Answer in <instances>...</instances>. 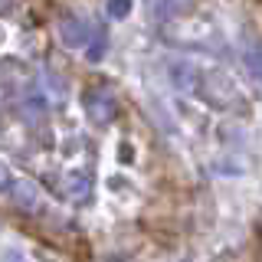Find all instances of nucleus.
<instances>
[{
    "instance_id": "obj_7",
    "label": "nucleus",
    "mask_w": 262,
    "mask_h": 262,
    "mask_svg": "<svg viewBox=\"0 0 262 262\" xmlns=\"http://www.w3.org/2000/svg\"><path fill=\"white\" fill-rule=\"evenodd\" d=\"M7 187H13V170L0 161V190H7Z\"/></svg>"
},
{
    "instance_id": "obj_6",
    "label": "nucleus",
    "mask_w": 262,
    "mask_h": 262,
    "mask_svg": "<svg viewBox=\"0 0 262 262\" xmlns=\"http://www.w3.org/2000/svg\"><path fill=\"white\" fill-rule=\"evenodd\" d=\"M249 69H252V76L262 82V49H252L249 53Z\"/></svg>"
},
{
    "instance_id": "obj_5",
    "label": "nucleus",
    "mask_w": 262,
    "mask_h": 262,
    "mask_svg": "<svg viewBox=\"0 0 262 262\" xmlns=\"http://www.w3.org/2000/svg\"><path fill=\"white\" fill-rule=\"evenodd\" d=\"M174 85L180 92H193L196 89V72L190 66H174Z\"/></svg>"
},
{
    "instance_id": "obj_1",
    "label": "nucleus",
    "mask_w": 262,
    "mask_h": 262,
    "mask_svg": "<svg viewBox=\"0 0 262 262\" xmlns=\"http://www.w3.org/2000/svg\"><path fill=\"white\" fill-rule=\"evenodd\" d=\"M82 108H85L89 121H95V125H112L115 121V95L108 89H89L85 98H82Z\"/></svg>"
},
{
    "instance_id": "obj_3",
    "label": "nucleus",
    "mask_w": 262,
    "mask_h": 262,
    "mask_svg": "<svg viewBox=\"0 0 262 262\" xmlns=\"http://www.w3.org/2000/svg\"><path fill=\"white\" fill-rule=\"evenodd\" d=\"M62 39L69 46H82V43H85V27H82L76 16H66V20H62Z\"/></svg>"
},
{
    "instance_id": "obj_2",
    "label": "nucleus",
    "mask_w": 262,
    "mask_h": 262,
    "mask_svg": "<svg viewBox=\"0 0 262 262\" xmlns=\"http://www.w3.org/2000/svg\"><path fill=\"white\" fill-rule=\"evenodd\" d=\"M16 207L20 210H36L39 207V190H36V184H30V180H23V184H16Z\"/></svg>"
},
{
    "instance_id": "obj_4",
    "label": "nucleus",
    "mask_w": 262,
    "mask_h": 262,
    "mask_svg": "<svg viewBox=\"0 0 262 262\" xmlns=\"http://www.w3.org/2000/svg\"><path fill=\"white\" fill-rule=\"evenodd\" d=\"M89 190H92V184H89V177H82V174H72V177H69V184H66V193H69L76 203L85 200Z\"/></svg>"
},
{
    "instance_id": "obj_8",
    "label": "nucleus",
    "mask_w": 262,
    "mask_h": 262,
    "mask_svg": "<svg viewBox=\"0 0 262 262\" xmlns=\"http://www.w3.org/2000/svg\"><path fill=\"white\" fill-rule=\"evenodd\" d=\"M108 13L112 16H125L128 13V0H108Z\"/></svg>"
}]
</instances>
